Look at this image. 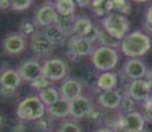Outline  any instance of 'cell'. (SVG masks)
Returning <instances> with one entry per match:
<instances>
[{"mask_svg": "<svg viewBox=\"0 0 152 132\" xmlns=\"http://www.w3.org/2000/svg\"><path fill=\"white\" fill-rule=\"evenodd\" d=\"M152 40L144 31H132L122 40L121 52L127 58H140L150 52Z\"/></svg>", "mask_w": 152, "mask_h": 132, "instance_id": "6da1fadb", "label": "cell"}, {"mask_svg": "<svg viewBox=\"0 0 152 132\" xmlns=\"http://www.w3.org/2000/svg\"><path fill=\"white\" fill-rule=\"evenodd\" d=\"M46 114V106L39 95H29L24 98L16 108V116L23 122H36Z\"/></svg>", "mask_w": 152, "mask_h": 132, "instance_id": "7a4b0ae2", "label": "cell"}, {"mask_svg": "<svg viewBox=\"0 0 152 132\" xmlns=\"http://www.w3.org/2000/svg\"><path fill=\"white\" fill-rule=\"evenodd\" d=\"M91 63L95 70L99 73L113 71L119 63V53L115 48H107V46H97L93 52Z\"/></svg>", "mask_w": 152, "mask_h": 132, "instance_id": "3957f363", "label": "cell"}, {"mask_svg": "<svg viewBox=\"0 0 152 132\" xmlns=\"http://www.w3.org/2000/svg\"><path fill=\"white\" fill-rule=\"evenodd\" d=\"M101 28L116 40L122 41L130 33V20L122 13L111 12L101 19Z\"/></svg>", "mask_w": 152, "mask_h": 132, "instance_id": "277c9868", "label": "cell"}, {"mask_svg": "<svg viewBox=\"0 0 152 132\" xmlns=\"http://www.w3.org/2000/svg\"><path fill=\"white\" fill-rule=\"evenodd\" d=\"M69 65L61 58H48L42 62V75L50 82L64 81L68 78Z\"/></svg>", "mask_w": 152, "mask_h": 132, "instance_id": "5b68a950", "label": "cell"}, {"mask_svg": "<svg viewBox=\"0 0 152 132\" xmlns=\"http://www.w3.org/2000/svg\"><path fill=\"white\" fill-rule=\"evenodd\" d=\"M147 120L139 111H132L126 115H121L115 122L121 132H143Z\"/></svg>", "mask_w": 152, "mask_h": 132, "instance_id": "8992f818", "label": "cell"}, {"mask_svg": "<svg viewBox=\"0 0 152 132\" xmlns=\"http://www.w3.org/2000/svg\"><path fill=\"white\" fill-rule=\"evenodd\" d=\"M124 94L131 96L135 102L144 103L145 101L151 98L152 89L145 79H134V81L128 82V86L126 87Z\"/></svg>", "mask_w": 152, "mask_h": 132, "instance_id": "52a82bcc", "label": "cell"}, {"mask_svg": "<svg viewBox=\"0 0 152 132\" xmlns=\"http://www.w3.org/2000/svg\"><path fill=\"white\" fill-rule=\"evenodd\" d=\"M25 46H27V39L19 32H10L1 41L3 50L8 55L20 54L21 52H24Z\"/></svg>", "mask_w": 152, "mask_h": 132, "instance_id": "ba28073f", "label": "cell"}, {"mask_svg": "<svg viewBox=\"0 0 152 132\" xmlns=\"http://www.w3.org/2000/svg\"><path fill=\"white\" fill-rule=\"evenodd\" d=\"M17 71H19L20 77L25 82H33L40 75H42V62H40L37 58H31V60H25L17 66Z\"/></svg>", "mask_w": 152, "mask_h": 132, "instance_id": "9c48e42d", "label": "cell"}, {"mask_svg": "<svg viewBox=\"0 0 152 132\" xmlns=\"http://www.w3.org/2000/svg\"><path fill=\"white\" fill-rule=\"evenodd\" d=\"M29 48L37 57H48L54 50V45L48 40L42 32H36L29 39Z\"/></svg>", "mask_w": 152, "mask_h": 132, "instance_id": "30bf717a", "label": "cell"}, {"mask_svg": "<svg viewBox=\"0 0 152 132\" xmlns=\"http://www.w3.org/2000/svg\"><path fill=\"white\" fill-rule=\"evenodd\" d=\"M147 71H148L147 65L140 58H128L124 62L123 69H122V74L126 75L130 81L144 79Z\"/></svg>", "mask_w": 152, "mask_h": 132, "instance_id": "8fae6325", "label": "cell"}, {"mask_svg": "<svg viewBox=\"0 0 152 132\" xmlns=\"http://www.w3.org/2000/svg\"><path fill=\"white\" fill-rule=\"evenodd\" d=\"M68 48L78 57H87L91 55L95 46L90 40L80 36H70L68 39Z\"/></svg>", "mask_w": 152, "mask_h": 132, "instance_id": "7c38bea8", "label": "cell"}, {"mask_svg": "<svg viewBox=\"0 0 152 132\" xmlns=\"http://www.w3.org/2000/svg\"><path fill=\"white\" fill-rule=\"evenodd\" d=\"M57 11H56L53 4H42L41 7H39L34 12V24L37 26H41V28H45V26H49L52 24H54L56 20H57Z\"/></svg>", "mask_w": 152, "mask_h": 132, "instance_id": "4fadbf2b", "label": "cell"}, {"mask_svg": "<svg viewBox=\"0 0 152 132\" xmlns=\"http://www.w3.org/2000/svg\"><path fill=\"white\" fill-rule=\"evenodd\" d=\"M82 90H83V85L81 81L75 78H65L61 82V86L58 89L60 91L61 98L68 99V101H74L75 98L82 95Z\"/></svg>", "mask_w": 152, "mask_h": 132, "instance_id": "5bb4252c", "label": "cell"}, {"mask_svg": "<svg viewBox=\"0 0 152 132\" xmlns=\"http://www.w3.org/2000/svg\"><path fill=\"white\" fill-rule=\"evenodd\" d=\"M93 107H94V103H93L91 98L86 95L78 96L74 101L70 102V118L75 120L86 118Z\"/></svg>", "mask_w": 152, "mask_h": 132, "instance_id": "9a60e30c", "label": "cell"}, {"mask_svg": "<svg viewBox=\"0 0 152 132\" xmlns=\"http://www.w3.org/2000/svg\"><path fill=\"white\" fill-rule=\"evenodd\" d=\"M122 96H123V94H121L119 90L102 91L97 96V103L99 107L104 108V110L115 111V110H119V106H121V102H122Z\"/></svg>", "mask_w": 152, "mask_h": 132, "instance_id": "2e32d148", "label": "cell"}, {"mask_svg": "<svg viewBox=\"0 0 152 132\" xmlns=\"http://www.w3.org/2000/svg\"><path fill=\"white\" fill-rule=\"evenodd\" d=\"M118 85H119V77L113 70V71L99 73L95 87L102 90V91H109V90H116Z\"/></svg>", "mask_w": 152, "mask_h": 132, "instance_id": "e0dca14e", "label": "cell"}, {"mask_svg": "<svg viewBox=\"0 0 152 132\" xmlns=\"http://www.w3.org/2000/svg\"><path fill=\"white\" fill-rule=\"evenodd\" d=\"M46 114L54 119H65L70 116V101L60 98L56 103L46 107Z\"/></svg>", "mask_w": 152, "mask_h": 132, "instance_id": "ac0fdd59", "label": "cell"}, {"mask_svg": "<svg viewBox=\"0 0 152 132\" xmlns=\"http://www.w3.org/2000/svg\"><path fill=\"white\" fill-rule=\"evenodd\" d=\"M21 77L19 71L15 69H3L0 71V86L7 87V89H15L20 86L21 83Z\"/></svg>", "mask_w": 152, "mask_h": 132, "instance_id": "d6986e66", "label": "cell"}, {"mask_svg": "<svg viewBox=\"0 0 152 132\" xmlns=\"http://www.w3.org/2000/svg\"><path fill=\"white\" fill-rule=\"evenodd\" d=\"M42 33L45 34L46 37H48V40L50 41L52 44H53L54 46L57 45H64V44L68 41L69 37L66 36L65 33H64L62 31H61L60 28H58L56 24H52L49 26H45V28L42 29Z\"/></svg>", "mask_w": 152, "mask_h": 132, "instance_id": "ffe728a7", "label": "cell"}, {"mask_svg": "<svg viewBox=\"0 0 152 132\" xmlns=\"http://www.w3.org/2000/svg\"><path fill=\"white\" fill-rule=\"evenodd\" d=\"M75 20L77 16L74 15H58L57 20H56L54 24L64 32L68 37L74 34V26H75Z\"/></svg>", "mask_w": 152, "mask_h": 132, "instance_id": "44dd1931", "label": "cell"}, {"mask_svg": "<svg viewBox=\"0 0 152 132\" xmlns=\"http://www.w3.org/2000/svg\"><path fill=\"white\" fill-rule=\"evenodd\" d=\"M94 28V24L93 21L89 19V17L83 16H77V20H75V26H74V34L73 36H80V37H87L89 33L93 31Z\"/></svg>", "mask_w": 152, "mask_h": 132, "instance_id": "7402d4cb", "label": "cell"}, {"mask_svg": "<svg viewBox=\"0 0 152 132\" xmlns=\"http://www.w3.org/2000/svg\"><path fill=\"white\" fill-rule=\"evenodd\" d=\"M90 7H91L93 12L101 17H104L106 15L114 12L113 0H91Z\"/></svg>", "mask_w": 152, "mask_h": 132, "instance_id": "603a6c76", "label": "cell"}, {"mask_svg": "<svg viewBox=\"0 0 152 132\" xmlns=\"http://www.w3.org/2000/svg\"><path fill=\"white\" fill-rule=\"evenodd\" d=\"M37 95H39V98L41 99L42 103L45 104L46 107H49V106L56 103V102L61 98L58 89H56V87H53V86H49V87H46V89L41 90Z\"/></svg>", "mask_w": 152, "mask_h": 132, "instance_id": "cb8c5ba5", "label": "cell"}, {"mask_svg": "<svg viewBox=\"0 0 152 132\" xmlns=\"http://www.w3.org/2000/svg\"><path fill=\"white\" fill-rule=\"evenodd\" d=\"M121 40H116L113 37L110 33H107L104 29L99 26V37H98V44L99 46H107V48H121Z\"/></svg>", "mask_w": 152, "mask_h": 132, "instance_id": "d4e9b609", "label": "cell"}, {"mask_svg": "<svg viewBox=\"0 0 152 132\" xmlns=\"http://www.w3.org/2000/svg\"><path fill=\"white\" fill-rule=\"evenodd\" d=\"M53 5L58 15H74L77 7L74 0H57Z\"/></svg>", "mask_w": 152, "mask_h": 132, "instance_id": "484cf974", "label": "cell"}, {"mask_svg": "<svg viewBox=\"0 0 152 132\" xmlns=\"http://www.w3.org/2000/svg\"><path fill=\"white\" fill-rule=\"evenodd\" d=\"M36 32H37V25L34 24V21H31V20H23V21L20 23L19 33H21L25 39H27V37L31 39Z\"/></svg>", "mask_w": 152, "mask_h": 132, "instance_id": "4316f807", "label": "cell"}, {"mask_svg": "<svg viewBox=\"0 0 152 132\" xmlns=\"http://www.w3.org/2000/svg\"><path fill=\"white\" fill-rule=\"evenodd\" d=\"M135 104H136V102L134 101L131 96H128L127 94H123L121 106H119L121 115H126V114H130V112H132V111H135Z\"/></svg>", "mask_w": 152, "mask_h": 132, "instance_id": "83f0119b", "label": "cell"}, {"mask_svg": "<svg viewBox=\"0 0 152 132\" xmlns=\"http://www.w3.org/2000/svg\"><path fill=\"white\" fill-rule=\"evenodd\" d=\"M53 119L50 115L45 114L42 118H40L39 120H36V128L40 132H50L53 128Z\"/></svg>", "mask_w": 152, "mask_h": 132, "instance_id": "f1b7e54d", "label": "cell"}, {"mask_svg": "<svg viewBox=\"0 0 152 132\" xmlns=\"http://www.w3.org/2000/svg\"><path fill=\"white\" fill-rule=\"evenodd\" d=\"M114 3V12L122 13L124 16L130 15L131 12V3L130 0H113Z\"/></svg>", "mask_w": 152, "mask_h": 132, "instance_id": "f546056e", "label": "cell"}, {"mask_svg": "<svg viewBox=\"0 0 152 132\" xmlns=\"http://www.w3.org/2000/svg\"><path fill=\"white\" fill-rule=\"evenodd\" d=\"M57 132H82V127L74 120H65L60 124Z\"/></svg>", "mask_w": 152, "mask_h": 132, "instance_id": "4dcf8cb0", "label": "cell"}, {"mask_svg": "<svg viewBox=\"0 0 152 132\" xmlns=\"http://www.w3.org/2000/svg\"><path fill=\"white\" fill-rule=\"evenodd\" d=\"M143 31L148 34H152V4L145 9L144 20H143Z\"/></svg>", "mask_w": 152, "mask_h": 132, "instance_id": "1f68e13d", "label": "cell"}, {"mask_svg": "<svg viewBox=\"0 0 152 132\" xmlns=\"http://www.w3.org/2000/svg\"><path fill=\"white\" fill-rule=\"evenodd\" d=\"M31 86L33 87L34 90H37V91H41V90L46 89V87L50 86V81H49L46 77H44V75H40L37 79H34L33 82H31Z\"/></svg>", "mask_w": 152, "mask_h": 132, "instance_id": "d6a6232c", "label": "cell"}, {"mask_svg": "<svg viewBox=\"0 0 152 132\" xmlns=\"http://www.w3.org/2000/svg\"><path fill=\"white\" fill-rule=\"evenodd\" d=\"M32 3H33V0H12L11 9L21 12V11L28 9V8L32 5Z\"/></svg>", "mask_w": 152, "mask_h": 132, "instance_id": "836d02e7", "label": "cell"}, {"mask_svg": "<svg viewBox=\"0 0 152 132\" xmlns=\"http://www.w3.org/2000/svg\"><path fill=\"white\" fill-rule=\"evenodd\" d=\"M143 104V116L145 118L147 122L152 123V98H150L148 101H145Z\"/></svg>", "mask_w": 152, "mask_h": 132, "instance_id": "e575fe53", "label": "cell"}, {"mask_svg": "<svg viewBox=\"0 0 152 132\" xmlns=\"http://www.w3.org/2000/svg\"><path fill=\"white\" fill-rule=\"evenodd\" d=\"M89 120H91V122H94V123H98L99 120H101L102 118H103V114H102V111L101 110H98L97 107H93L91 110H90V112L87 114V116H86Z\"/></svg>", "mask_w": 152, "mask_h": 132, "instance_id": "d590c367", "label": "cell"}, {"mask_svg": "<svg viewBox=\"0 0 152 132\" xmlns=\"http://www.w3.org/2000/svg\"><path fill=\"white\" fill-rule=\"evenodd\" d=\"M97 78H98V74H95L94 71H90V70H86L85 71V74H83V77L82 79L86 83H89V85H95L97 83Z\"/></svg>", "mask_w": 152, "mask_h": 132, "instance_id": "8d00e7d4", "label": "cell"}, {"mask_svg": "<svg viewBox=\"0 0 152 132\" xmlns=\"http://www.w3.org/2000/svg\"><path fill=\"white\" fill-rule=\"evenodd\" d=\"M16 95V90L15 89H7V87L0 86V96L4 99H11Z\"/></svg>", "mask_w": 152, "mask_h": 132, "instance_id": "74e56055", "label": "cell"}, {"mask_svg": "<svg viewBox=\"0 0 152 132\" xmlns=\"http://www.w3.org/2000/svg\"><path fill=\"white\" fill-rule=\"evenodd\" d=\"M11 131H12V132H27V127H25L24 122H23V120H20L19 123H16L15 125H12Z\"/></svg>", "mask_w": 152, "mask_h": 132, "instance_id": "f35d334b", "label": "cell"}, {"mask_svg": "<svg viewBox=\"0 0 152 132\" xmlns=\"http://www.w3.org/2000/svg\"><path fill=\"white\" fill-rule=\"evenodd\" d=\"M11 4H12V0H0V9H10Z\"/></svg>", "mask_w": 152, "mask_h": 132, "instance_id": "ab89813d", "label": "cell"}, {"mask_svg": "<svg viewBox=\"0 0 152 132\" xmlns=\"http://www.w3.org/2000/svg\"><path fill=\"white\" fill-rule=\"evenodd\" d=\"M74 1L80 8H86L91 4V0H74Z\"/></svg>", "mask_w": 152, "mask_h": 132, "instance_id": "60d3db41", "label": "cell"}, {"mask_svg": "<svg viewBox=\"0 0 152 132\" xmlns=\"http://www.w3.org/2000/svg\"><path fill=\"white\" fill-rule=\"evenodd\" d=\"M144 79L148 82V85H150L151 89H152V69H148V71H147V74H145Z\"/></svg>", "mask_w": 152, "mask_h": 132, "instance_id": "b9f144b4", "label": "cell"}, {"mask_svg": "<svg viewBox=\"0 0 152 132\" xmlns=\"http://www.w3.org/2000/svg\"><path fill=\"white\" fill-rule=\"evenodd\" d=\"M95 132H115V131L110 127H101V128H98Z\"/></svg>", "mask_w": 152, "mask_h": 132, "instance_id": "7bdbcfd3", "label": "cell"}, {"mask_svg": "<svg viewBox=\"0 0 152 132\" xmlns=\"http://www.w3.org/2000/svg\"><path fill=\"white\" fill-rule=\"evenodd\" d=\"M5 123V119H4V115H3V112L0 111V128H3V125H4Z\"/></svg>", "mask_w": 152, "mask_h": 132, "instance_id": "ee69618b", "label": "cell"}, {"mask_svg": "<svg viewBox=\"0 0 152 132\" xmlns=\"http://www.w3.org/2000/svg\"><path fill=\"white\" fill-rule=\"evenodd\" d=\"M134 3H139V4H143V3H147V1H150V0H132Z\"/></svg>", "mask_w": 152, "mask_h": 132, "instance_id": "f6af8a7d", "label": "cell"}, {"mask_svg": "<svg viewBox=\"0 0 152 132\" xmlns=\"http://www.w3.org/2000/svg\"><path fill=\"white\" fill-rule=\"evenodd\" d=\"M151 98H152V94H151Z\"/></svg>", "mask_w": 152, "mask_h": 132, "instance_id": "bcb514c9", "label": "cell"}]
</instances>
